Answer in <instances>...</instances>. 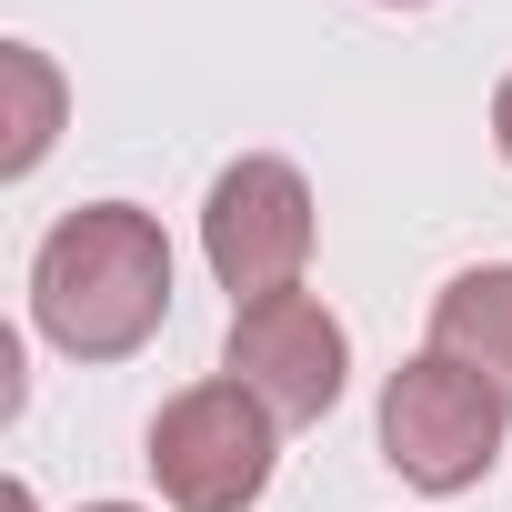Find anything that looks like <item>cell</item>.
Masks as SVG:
<instances>
[{
    "label": "cell",
    "instance_id": "10",
    "mask_svg": "<svg viewBox=\"0 0 512 512\" xmlns=\"http://www.w3.org/2000/svg\"><path fill=\"white\" fill-rule=\"evenodd\" d=\"M91 512H131V502H91Z\"/></svg>",
    "mask_w": 512,
    "mask_h": 512
},
{
    "label": "cell",
    "instance_id": "5",
    "mask_svg": "<svg viewBox=\"0 0 512 512\" xmlns=\"http://www.w3.org/2000/svg\"><path fill=\"white\" fill-rule=\"evenodd\" d=\"M221 372L241 392H262L272 422H322L352 382V332L312 302V292H272V302H241L221 332Z\"/></svg>",
    "mask_w": 512,
    "mask_h": 512
},
{
    "label": "cell",
    "instance_id": "4",
    "mask_svg": "<svg viewBox=\"0 0 512 512\" xmlns=\"http://www.w3.org/2000/svg\"><path fill=\"white\" fill-rule=\"evenodd\" d=\"M201 251H211V282L241 302H272V292H302V262H312V181L272 151H241L211 201H201Z\"/></svg>",
    "mask_w": 512,
    "mask_h": 512
},
{
    "label": "cell",
    "instance_id": "8",
    "mask_svg": "<svg viewBox=\"0 0 512 512\" xmlns=\"http://www.w3.org/2000/svg\"><path fill=\"white\" fill-rule=\"evenodd\" d=\"M492 141H502V161H512V81L492 91Z\"/></svg>",
    "mask_w": 512,
    "mask_h": 512
},
{
    "label": "cell",
    "instance_id": "1",
    "mask_svg": "<svg viewBox=\"0 0 512 512\" xmlns=\"http://www.w3.org/2000/svg\"><path fill=\"white\" fill-rule=\"evenodd\" d=\"M31 322L71 362H131L171 322V241L141 201H81L31 251Z\"/></svg>",
    "mask_w": 512,
    "mask_h": 512
},
{
    "label": "cell",
    "instance_id": "3",
    "mask_svg": "<svg viewBox=\"0 0 512 512\" xmlns=\"http://www.w3.org/2000/svg\"><path fill=\"white\" fill-rule=\"evenodd\" d=\"M502 422H512V402L442 352H412L382 382V462L412 492H472L502 462Z\"/></svg>",
    "mask_w": 512,
    "mask_h": 512
},
{
    "label": "cell",
    "instance_id": "6",
    "mask_svg": "<svg viewBox=\"0 0 512 512\" xmlns=\"http://www.w3.org/2000/svg\"><path fill=\"white\" fill-rule=\"evenodd\" d=\"M432 352L482 372L502 402H512V262H482V272H452L442 302H432Z\"/></svg>",
    "mask_w": 512,
    "mask_h": 512
},
{
    "label": "cell",
    "instance_id": "2",
    "mask_svg": "<svg viewBox=\"0 0 512 512\" xmlns=\"http://www.w3.org/2000/svg\"><path fill=\"white\" fill-rule=\"evenodd\" d=\"M272 442H282L272 402L241 392L231 372H211V382H191V392H171L151 412L141 462H151L171 512H251L272 492Z\"/></svg>",
    "mask_w": 512,
    "mask_h": 512
},
{
    "label": "cell",
    "instance_id": "9",
    "mask_svg": "<svg viewBox=\"0 0 512 512\" xmlns=\"http://www.w3.org/2000/svg\"><path fill=\"white\" fill-rule=\"evenodd\" d=\"M382 11H422V0H382Z\"/></svg>",
    "mask_w": 512,
    "mask_h": 512
},
{
    "label": "cell",
    "instance_id": "7",
    "mask_svg": "<svg viewBox=\"0 0 512 512\" xmlns=\"http://www.w3.org/2000/svg\"><path fill=\"white\" fill-rule=\"evenodd\" d=\"M0 81H11V141H0V171H41V151L61 141V71L31 51V41H11L0 51Z\"/></svg>",
    "mask_w": 512,
    "mask_h": 512
}]
</instances>
